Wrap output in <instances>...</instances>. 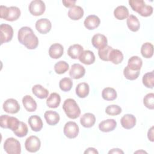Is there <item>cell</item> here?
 Masks as SVG:
<instances>
[{
	"instance_id": "1",
	"label": "cell",
	"mask_w": 154,
	"mask_h": 154,
	"mask_svg": "<svg viewBox=\"0 0 154 154\" xmlns=\"http://www.w3.org/2000/svg\"><path fill=\"white\" fill-rule=\"evenodd\" d=\"M18 41L28 49H35L38 45V39L32 29L28 26L20 28L17 34Z\"/></svg>"
},
{
	"instance_id": "2",
	"label": "cell",
	"mask_w": 154,
	"mask_h": 154,
	"mask_svg": "<svg viewBox=\"0 0 154 154\" xmlns=\"http://www.w3.org/2000/svg\"><path fill=\"white\" fill-rule=\"evenodd\" d=\"M129 4L132 9L141 16L148 17L153 13V7L147 5L143 0H129Z\"/></svg>"
},
{
	"instance_id": "3",
	"label": "cell",
	"mask_w": 154,
	"mask_h": 154,
	"mask_svg": "<svg viewBox=\"0 0 154 154\" xmlns=\"http://www.w3.org/2000/svg\"><path fill=\"white\" fill-rule=\"evenodd\" d=\"M63 109L66 116L71 119H77L81 114V109L73 99H66L63 105Z\"/></svg>"
},
{
	"instance_id": "4",
	"label": "cell",
	"mask_w": 154,
	"mask_h": 154,
	"mask_svg": "<svg viewBox=\"0 0 154 154\" xmlns=\"http://www.w3.org/2000/svg\"><path fill=\"white\" fill-rule=\"evenodd\" d=\"M20 10L17 7H7L4 5L0 6V17L7 21L17 20L20 16Z\"/></svg>"
},
{
	"instance_id": "5",
	"label": "cell",
	"mask_w": 154,
	"mask_h": 154,
	"mask_svg": "<svg viewBox=\"0 0 154 154\" xmlns=\"http://www.w3.org/2000/svg\"><path fill=\"white\" fill-rule=\"evenodd\" d=\"M4 149L8 154H20L21 153L20 143L14 138H8L4 143Z\"/></svg>"
},
{
	"instance_id": "6",
	"label": "cell",
	"mask_w": 154,
	"mask_h": 154,
	"mask_svg": "<svg viewBox=\"0 0 154 154\" xmlns=\"http://www.w3.org/2000/svg\"><path fill=\"white\" fill-rule=\"evenodd\" d=\"M20 121L14 117L8 115H2L0 117L1 127L4 129H9L14 132L18 127Z\"/></svg>"
},
{
	"instance_id": "7",
	"label": "cell",
	"mask_w": 154,
	"mask_h": 154,
	"mask_svg": "<svg viewBox=\"0 0 154 154\" xmlns=\"http://www.w3.org/2000/svg\"><path fill=\"white\" fill-rule=\"evenodd\" d=\"M28 9L32 15L38 16L44 13L46 10V5L43 1L34 0L30 2Z\"/></svg>"
},
{
	"instance_id": "8",
	"label": "cell",
	"mask_w": 154,
	"mask_h": 154,
	"mask_svg": "<svg viewBox=\"0 0 154 154\" xmlns=\"http://www.w3.org/2000/svg\"><path fill=\"white\" fill-rule=\"evenodd\" d=\"M41 146L40 139L35 135H31L28 137L25 142V149L31 153L37 152Z\"/></svg>"
},
{
	"instance_id": "9",
	"label": "cell",
	"mask_w": 154,
	"mask_h": 154,
	"mask_svg": "<svg viewBox=\"0 0 154 154\" xmlns=\"http://www.w3.org/2000/svg\"><path fill=\"white\" fill-rule=\"evenodd\" d=\"M1 44L9 42L13 36V29L11 25L6 23H2L0 26Z\"/></svg>"
},
{
	"instance_id": "10",
	"label": "cell",
	"mask_w": 154,
	"mask_h": 154,
	"mask_svg": "<svg viewBox=\"0 0 154 154\" xmlns=\"http://www.w3.org/2000/svg\"><path fill=\"white\" fill-rule=\"evenodd\" d=\"M79 129L78 125L74 122H67L63 129V132L66 137L69 138H75L79 134Z\"/></svg>"
},
{
	"instance_id": "11",
	"label": "cell",
	"mask_w": 154,
	"mask_h": 154,
	"mask_svg": "<svg viewBox=\"0 0 154 154\" xmlns=\"http://www.w3.org/2000/svg\"><path fill=\"white\" fill-rule=\"evenodd\" d=\"M3 109L5 112L10 114H16L20 109L18 102L13 98L7 99L3 103Z\"/></svg>"
},
{
	"instance_id": "12",
	"label": "cell",
	"mask_w": 154,
	"mask_h": 154,
	"mask_svg": "<svg viewBox=\"0 0 154 154\" xmlns=\"http://www.w3.org/2000/svg\"><path fill=\"white\" fill-rule=\"evenodd\" d=\"M52 24L50 20L46 18H42L35 22V28L41 34H45L49 32L51 29Z\"/></svg>"
},
{
	"instance_id": "13",
	"label": "cell",
	"mask_w": 154,
	"mask_h": 154,
	"mask_svg": "<svg viewBox=\"0 0 154 154\" xmlns=\"http://www.w3.org/2000/svg\"><path fill=\"white\" fill-rule=\"evenodd\" d=\"M85 73V69L84 66L78 63L73 64L69 71L70 76L75 79L82 78Z\"/></svg>"
},
{
	"instance_id": "14",
	"label": "cell",
	"mask_w": 154,
	"mask_h": 154,
	"mask_svg": "<svg viewBox=\"0 0 154 154\" xmlns=\"http://www.w3.org/2000/svg\"><path fill=\"white\" fill-rule=\"evenodd\" d=\"M100 23V20L98 16L96 15H89L84 20V25L85 27L89 29L92 30L97 28Z\"/></svg>"
},
{
	"instance_id": "15",
	"label": "cell",
	"mask_w": 154,
	"mask_h": 154,
	"mask_svg": "<svg viewBox=\"0 0 154 154\" xmlns=\"http://www.w3.org/2000/svg\"><path fill=\"white\" fill-rule=\"evenodd\" d=\"M108 40L106 36L97 33L94 34L91 38V43L93 46L96 49H100L107 45Z\"/></svg>"
},
{
	"instance_id": "16",
	"label": "cell",
	"mask_w": 154,
	"mask_h": 154,
	"mask_svg": "<svg viewBox=\"0 0 154 154\" xmlns=\"http://www.w3.org/2000/svg\"><path fill=\"white\" fill-rule=\"evenodd\" d=\"M120 123L123 128L130 129L134 128L136 125V118L132 114H126L121 118Z\"/></svg>"
},
{
	"instance_id": "17",
	"label": "cell",
	"mask_w": 154,
	"mask_h": 154,
	"mask_svg": "<svg viewBox=\"0 0 154 154\" xmlns=\"http://www.w3.org/2000/svg\"><path fill=\"white\" fill-rule=\"evenodd\" d=\"M64 52L63 46L60 43L52 44L49 49V55L51 58L58 59L60 58Z\"/></svg>"
},
{
	"instance_id": "18",
	"label": "cell",
	"mask_w": 154,
	"mask_h": 154,
	"mask_svg": "<svg viewBox=\"0 0 154 154\" xmlns=\"http://www.w3.org/2000/svg\"><path fill=\"white\" fill-rule=\"evenodd\" d=\"M117 122L114 119H106L99 124V129L103 132H111L116 128Z\"/></svg>"
},
{
	"instance_id": "19",
	"label": "cell",
	"mask_w": 154,
	"mask_h": 154,
	"mask_svg": "<svg viewBox=\"0 0 154 154\" xmlns=\"http://www.w3.org/2000/svg\"><path fill=\"white\" fill-rule=\"evenodd\" d=\"M28 123L31 129L34 132L40 131L43 128V122L37 115L31 116L28 119Z\"/></svg>"
},
{
	"instance_id": "20",
	"label": "cell",
	"mask_w": 154,
	"mask_h": 154,
	"mask_svg": "<svg viewBox=\"0 0 154 154\" xmlns=\"http://www.w3.org/2000/svg\"><path fill=\"white\" fill-rule=\"evenodd\" d=\"M44 117L46 123L51 126L57 125L59 122L60 119L59 114L56 111L51 110L46 111L44 114Z\"/></svg>"
},
{
	"instance_id": "21",
	"label": "cell",
	"mask_w": 154,
	"mask_h": 154,
	"mask_svg": "<svg viewBox=\"0 0 154 154\" xmlns=\"http://www.w3.org/2000/svg\"><path fill=\"white\" fill-rule=\"evenodd\" d=\"M96 122L95 116L90 112H87L83 114L80 119V123L84 128H91Z\"/></svg>"
},
{
	"instance_id": "22",
	"label": "cell",
	"mask_w": 154,
	"mask_h": 154,
	"mask_svg": "<svg viewBox=\"0 0 154 154\" xmlns=\"http://www.w3.org/2000/svg\"><path fill=\"white\" fill-rule=\"evenodd\" d=\"M84 15V10L78 5H73L68 11V16L73 20H79Z\"/></svg>"
},
{
	"instance_id": "23",
	"label": "cell",
	"mask_w": 154,
	"mask_h": 154,
	"mask_svg": "<svg viewBox=\"0 0 154 154\" xmlns=\"http://www.w3.org/2000/svg\"><path fill=\"white\" fill-rule=\"evenodd\" d=\"M22 103L28 112H34L37 109V103L30 95H25L22 98Z\"/></svg>"
},
{
	"instance_id": "24",
	"label": "cell",
	"mask_w": 154,
	"mask_h": 154,
	"mask_svg": "<svg viewBox=\"0 0 154 154\" xmlns=\"http://www.w3.org/2000/svg\"><path fill=\"white\" fill-rule=\"evenodd\" d=\"M84 51L83 47L79 44H74L69 46L67 50V54L73 59H79Z\"/></svg>"
},
{
	"instance_id": "25",
	"label": "cell",
	"mask_w": 154,
	"mask_h": 154,
	"mask_svg": "<svg viewBox=\"0 0 154 154\" xmlns=\"http://www.w3.org/2000/svg\"><path fill=\"white\" fill-rule=\"evenodd\" d=\"M79 60L82 63L84 64L90 65L94 63L95 55L94 53L90 50L84 51L79 58Z\"/></svg>"
},
{
	"instance_id": "26",
	"label": "cell",
	"mask_w": 154,
	"mask_h": 154,
	"mask_svg": "<svg viewBox=\"0 0 154 154\" xmlns=\"http://www.w3.org/2000/svg\"><path fill=\"white\" fill-rule=\"evenodd\" d=\"M32 91L37 97L41 99L47 98L49 94V91L40 84L34 85L32 88Z\"/></svg>"
},
{
	"instance_id": "27",
	"label": "cell",
	"mask_w": 154,
	"mask_h": 154,
	"mask_svg": "<svg viewBox=\"0 0 154 154\" xmlns=\"http://www.w3.org/2000/svg\"><path fill=\"white\" fill-rule=\"evenodd\" d=\"M143 64V61L138 56L131 57L128 61V67L132 70H140Z\"/></svg>"
},
{
	"instance_id": "28",
	"label": "cell",
	"mask_w": 154,
	"mask_h": 154,
	"mask_svg": "<svg viewBox=\"0 0 154 154\" xmlns=\"http://www.w3.org/2000/svg\"><path fill=\"white\" fill-rule=\"evenodd\" d=\"M61 102V97L59 94L52 93L46 100V105L51 108H57Z\"/></svg>"
},
{
	"instance_id": "29",
	"label": "cell",
	"mask_w": 154,
	"mask_h": 154,
	"mask_svg": "<svg viewBox=\"0 0 154 154\" xmlns=\"http://www.w3.org/2000/svg\"><path fill=\"white\" fill-rule=\"evenodd\" d=\"M76 94L80 98L86 97L90 91V87L87 83L81 82L77 85L76 87Z\"/></svg>"
},
{
	"instance_id": "30",
	"label": "cell",
	"mask_w": 154,
	"mask_h": 154,
	"mask_svg": "<svg viewBox=\"0 0 154 154\" xmlns=\"http://www.w3.org/2000/svg\"><path fill=\"white\" fill-rule=\"evenodd\" d=\"M114 16L118 20H124L129 16V10L124 5H119L114 10Z\"/></svg>"
},
{
	"instance_id": "31",
	"label": "cell",
	"mask_w": 154,
	"mask_h": 154,
	"mask_svg": "<svg viewBox=\"0 0 154 154\" xmlns=\"http://www.w3.org/2000/svg\"><path fill=\"white\" fill-rule=\"evenodd\" d=\"M126 23L128 28L133 32H137L140 29V21L138 18L133 14H131L128 17Z\"/></svg>"
},
{
	"instance_id": "32",
	"label": "cell",
	"mask_w": 154,
	"mask_h": 154,
	"mask_svg": "<svg viewBox=\"0 0 154 154\" xmlns=\"http://www.w3.org/2000/svg\"><path fill=\"white\" fill-rule=\"evenodd\" d=\"M102 96L105 100H114L117 98V92L113 88L106 87L102 91Z\"/></svg>"
},
{
	"instance_id": "33",
	"label": "cell",
	"mask_w": 154,
	"mask_h": 154,
	"mask_svg": "<svg viewBox=\"0 0 154 154\" xmlns=\"http://www.w3.org/2000/svg\"><path fill=\"white\" fill-rule=\"evenodd\" d=\"M141 54L146 58H150L153 54V46L149 42L144 43L141 48Z\"/></svg>"
},
{
	"instance_id": "34",
	"label": "cell",
	"mask_w": 154,
	"mask_h": 154,
	"mask_svg": "<svg viewBox=\"0 0 154 154\" xmlns=\"http://www.w3.org/2000/svg\"><path fill=\"white\" fill-rule=\"evenodd\" d=\"M123 60V53L119 49H112L109 55V61L114 64H118L122 63Z\"/></svg>"
},
{
	"instance_id": "35",
	"label": "cell",
	"mask_w": 154,
	"mask_h": 154,
	"mask_svg": "<svg viewBox=\"0 0 154 154\" xmlns=\"http://www.w3.org/2000/svg\"><path fill=\"white\" fill-rule=\"evenodd\" d=\"M143 85L149 88H153L154 86V74L153 71L145 73L142 79Z\"/></svg>"
},
{
	"instance_id": "36",
	"label": "cell",
	"mask_w": 154,
	"mask_h": 154,
	"mask_svg": "<svg viewBox=\"0 0 154 154\" xmlns=\"http://www.w3.org/2000/svg\"><path fill=\"white\" fill-rule=\"evenodd\" d=\"M112 49V48L108 45H106L103 48L99 49L98 55L99 58L103 61H109V55Z\"/></svg>"
},
{
	"instance_id": "37",
	"label": "cell",
	"mask_w": 154,
	"mask_h": 154,
	"mask_svg": "<svg viewBox=\"0 0 154 154\" xmlns=\"http://www.w3.org/2000/svg\"><path fill=\"white\" fill-rule=\"evenodd\" d=\"M69 69V64L64 61H60L54 65V70L56 73L61 75L64 73Z\"/></svg>"
},
{
	"instance_id": "38",
	"label": "cell",
	"mask_w": 154,
	"mask_h": 154,
	"mask_svg": "<svg viewBox=\"0 0 154 154\" xmlns=\"http://www.w3.org/2000/svg\"><path fill=\"white\" fill-rule=\"evenodd\" d=\"M73 86V81L69 78H63L59 82V87L63 91H69Z\"/></svg>"
},
{
	"instance_id": "39",
	"label": "cell",
	"mask_w": 154,
	"mask_h": 154,
	"mask_svg": "<svg viewBox=\"0 0 154 154\" xmlns=\"http://www.w3.org/2000/svg\"><path fill=\"white\" fill-rule=\"evenodd\" d=\"M140 73V70H132L128 66L125 67L123 70V75L127 79L135 80L138 78Z\"/></svg>"
},
{
	"instance_id": "40",
	"label": "cell",
	"mask_w": 154,
	"mask_h": 154,
	"mask_svg": "<svg viewBox=\"0 0 154 154\" xmlns=\"http://www.w3.org/2000/svg\"><path fill=\"white\" fill-rule=\"evenodd\" d=\"M28 129L26 123L20 121L17 128L13 132L14 134L18 137H23L27 135Z\"/></svg>"
},
{
	"instance_id": "41",
	"label": "cell",
	"mask_w": 154,
	"mask_h": 154,
	"mask_svg": "<svg viewBox=\"0 0 154 154\" xmlns=\"http://www.w3.org/2000/svg\"><path fill=\"white\" fill-rule=\"evenodd\" d=\"M143 103L144 106L150 109H154V94L150 93L147 94L143 98Z\"/></svg>"
},
{
	"instance_id": "42",
	"label": "cell",
	"mask_w": 154,
	"mask_h": 154,
	"mask_svg": "<svg viewBox=\"0 0 154 154\" xmlns=\"http://www.w3.org/2000/svg\"><path fill=\"white\" fill-rule=\"evenodd\" d=\"M105 112L109 116H117L122 112V108L117 105H108L105 109Z\"/></svg>"
},
{
	"instance_id": "43",
	"label": "cell",
	"mask_w": 154,
	"mask_h": 154,
	"mask_svg": "<svg viewBox=\"0 0 154 154\" xmlns=\"http://www.w3.org/2000/svg\"><path fill=\"white\" fill-rule=\"evenodd\" d=\"M63 4L66 7H70L71 8L73 5H75V4L76 3V1H72V0H66V1H63Z\"/></svg>"
},
{
	"instance_id": "44",
	"label": "cell",
	"mask_w": 154,
	"mask_h": 154,
	"mask_svg": "<svg viewBox=\"0 0 154 154\" xmlns=\"http://www.w3.org/2000/svg\"><path fill=\"white\" fill-rule=\"evenodd\" d=\"M147 137H148V139L153 142V126L151 127L149 131H148V132H147Z\"/></svg>"
},
{
	"instance_id": "45",
	"label": "cell",
	"mask_w": 154,
	"mask_h": 154,
	"mask_svg": "<svg viewBox=\"0 0 154 154\" xmlns=\"http://www.w3.org/2000/svg\"><path fill=\"white\" fill-rule=\"evenodd\" d=\"M84 153H89V154H98V152L96 150V149H95L93 147H88V149H87L85 152Z\"/></svg>"
},
{
	"instance_id": "46",
	"label": "cell",
	"mask_w": 154,
	"mask_h": 154,
	"mask_svg": "<svg viewBox=\"0 0 154 154\" xmlns=\"http://www.w3.org/2000/svg\"><path fill=\"white\" fill-rule=\"evenodd\" d=\"M108 153H124V152L120 149H112L108 152Z\"/></svg>"
}]
</instances>
